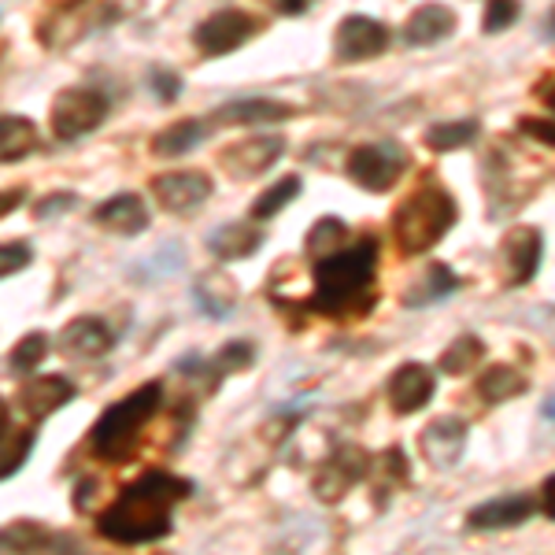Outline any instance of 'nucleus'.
Instances as JSON below:
<instances>
[{"instance_id":"dca6fc26","label":"nucleus","mask_w":555,"mask_h":555,"mask_svg":"<svg viewBox=\"0 0 555 555\" xmlns=\"http://www.w3.org/2000/svg\"><path fill=\"white\" fill-rule=\"evenodd\" d=\"M455 12L444 4H426V8H415L404 23V41L415 44V49H429V44H441L444 38L455 34Z\"/></svg>"},{"instance_id":"473e14b6","label":"nucleus","mask_w":555,"mask_h":555,"mask_svg":"<svg viewBox=\"0 0 555 555\" xmlns=\"http://www.w3.org/2000/svg\"><path fill=\"white\" fill-rule=\"evenodd\" d=\"M30 449H34L30 429H20V434L12 437V444H0V481L12 478V474L30 460Z\"/></svg>"},{"instance_id":"f8f14e48","label":"nucleus","mask_w":555,"mask_h":555,"mask_svg":"<svg viewBox=\"0 0 555 555\" xmlns=\"http://www.w3.org/2000/svg\"><path fill=\"white\" fill-rule=\"evenodd\" d=\"M434 389H437V378L429 366L404 363L392 371L389 385H385V397H389V408L397 411V415H415V411H423L429 400H434Z\"/></svg>"},{"instance_id":"a19ab883","label":"nucleus","mask_w":555,"mask_h":555,"mask_svg":"<svg viewBox=\"0 0 555 555\" xmlns=\"http://www.w3.org/2000/svg\"><path fill=\"white\" fill-rule=\"evenodd\" d=\"M70 204H75V196H70V193L52 196V201H44V204H41V219H44V215H52V208H70Z\"/></svg>"},{"instance_id":"4be33fe9","label":"nucleus","mask_w":555,"mask_h":555,"mask_svg":"<svg viewBox=\"0 0 555 555\" xmlns=\"http://www.w3.org/2000/svg\"><path fill=\"white\" fill-rule=\"evenodd\" d=\"M259 227L253 222H227V227H219L215 234L208 237V248L219 259H227V263H234V259H248L259 248Z\"/></svg>"},{"instance_id":"c85d7f7f","label":"nucleus","mask_w":555,"mask_h":555,"mask_svg":"<svg viewBox=\"0 0 555 555\" xmlns=\"http://www.w3.org/2000/svg\"><path fill=\"white\" fill-rule=\"evenodd\" d=\"M300 178H282V182H274L271 190H267L263 196H259V201L253 204V219L256 222H267V219H274L278 211L285 208V204L289 201H297L300 196Z\"/></svg>"},{"instance_id":"39448f33","label":"nucleus","mask_w":555,"mask_h":555,"mask_svg":"<svg viewBox=\"0 0 555 555\" xmlns=\"http://www.w3.org/2000/svg\"><path fill=\"white\" fill-rule=\"evenodd\" d=\"M404 171H408V156L392 141H385V145H360L348 156V178L366 193H389Z\"/></svg>"},{"instance_id":"a878e982","label":"nucleus","mask_w":555,"mask_h":555,"mask_svg":"<svg viewBox=\"0 0 555 555\" xmlns=\"http://www.w3.org/2000/svg\"><path fill=\"white\" fill-rule=\"evenodd\" d=\"M208 138V127H204L201 119H185L178 122V127H167L164 133H156V141H152V152L156 156H182V152L196 149L201 141Z\"/></svg>"},{"instance_id":"20e7f679","label":"nucleus","mask_w":555,"mask_h":555,"mask_svg":"<svg viewBox=\"0 0 555 555\" xmlns=\"http://www.w3.org/2000/svg\"><path fill=\"white\" fill-rule=\"evenodd\" d=\"M159 400H164L159 382H149L141 389H133L127 400H119L115 408H107L101 423L93 426V452L107 463H127L141 441V429L159 411Z\"/></svg>"},{"instance_id":"393cba45","label":"nucleus","mask_w":555,"mask_h":555,"mask_svg":"<svg viewBox=\"0 0 555 555\" xmlns=\"http://www.w3.org/2000/svg\"><path fill=\"white\" fill-rule=\"evenodd\" d=\"M196 297H201V308L208 311V315H230L234 311V304H237V285L230 282V274H222V271H215L208 278H201L196 282Z\"/></svg>"},{"instance_id":"37998d69","label":"nucleus","mask_w":555,"mask_h":555,"mask_svg":"<svg viewBox=\"0 0 555 555\" xmlns=\"http://www.w3.org/2000/svg\"><path fill=\"white\" fill-rule=\"evenodd\" d=\"M541 415H544V418H548V423H555V392H552V397H548V400H544Z\"/></svg>"},{"instance_id":"79ce46f5","label":"nucleus","mask_w":555,"mask_h":555,"mask_svg":"<svg viewBox=\"0 0 555 555\" xmlns=\"http://www.w3.org/2000/svg\"><path fill=\"white\" fill-rule=\"evenodd\" d=\"M278 12H282V15H304V12H308V4H293V0H285V4H278Z\"/></svg>"},{"instance_id":"4468645a","label":"nucleus","mask_w":555,"mask_h":555,"mask_svg":"<svg viewBox=\"0 0 555 555\" xmlns=\"http://www.w3.org/2000/svg\"><path fill=\"white\" fill-rule=\"evenodd\" d=\"M152 193H156V201L164 204L167 211L182 215V211L201 208V204L208 201V196H211V182L204 175H196V171L159 175L156 182H152Z\"/></svg>"},{"instance_id":"58836bf2","label":"nucleus","mask_w":555,"mask_h":555,"mask_svg":"<svg viewBox=\"0 0 555 555\" xmlns=\"http://www.w3.org/2000/svg\"><path fill=\"white\" fill-rule=\"evenodd\" d=\"M537 507H541L544 515L555 518V474L548 481H544V489H541V500H537Z\"/></svg>"},{"instance_id":"b1692460","label":"nucleus","mask_w":555,"mask_h":555,"mask_svg":"<svg viewBox=\"0 0 555 555\" xmlns=\"http://www.w3.org/2000/svg\"><path fill=\"white\" fill-rule=\"evenodd\" d=\"M34 149H38V130H34V122L23 119V115H0V159L15 164V159L30 156Z\"/></svg>"},{"instance_id":"e433bc0d","label":"nucleus","mask_w":555,"mask_h":555,"mask_svg":"<svg viewBox=\"0 0 555 555\" xmlns=\"http://www.w3.org/2000/svg\"><path fill=\"white\" fill-rule=\"evenodd\" d=\"M518 130H522L526 138L541 141V145L555 149V119H530V115H522V119H518Z\"/></svg>"},{"instance_id":"a18cd8bd","label":"nucleus","mask_w":555,"mask_h":555,"mask_svg":"<svg viewBox=\"0 0 555 555\" xmlns=\"http://www.w3.org/2000/svg\"><path fill=\"white\" fill-rule=\"evenodd\" d=\"M541 96H544V104H548L552 112H555V82H552V86H544V93H541Z\"/></svg>"},{"instance_id":"72a5a7b5","label":"nucleus","mask_w":555,"mask_h":555,"mask_svg":"<svg viewBox=\"0 0 555 555\" xmlns=\"http://www.w3.org/2000/svg\"><path fill=\"white\" fill-rule=\"evenodd\" d=\"M518 15H522V8H518V4H512V0H504V4H500V0H496V4H489V8H486V20H481V30H486V34H504L507 26H512V23L518 20Z\"/></svg>"},{"instance_id":"aec40b11","label":"nucleus","mask_w":555,"mask_h":555,"mask_svg":"<svg viewBox=\"0 0 555 555\" xmlns=\"http://www.w3.org/2000/svg\"><path fill=\"white\" fill-rule=\"evenodd\" d=\"M96 222H101L104 230H112V234L133 237V234H141V230L149 227V211H145V204H141V196L119 193V196H112V201H104L101 208H96Z\"/></svg>"},{"instance_id":"c9c22d12","label":"nucleus","mask_w":555,"mask_h":555,"mask_svg":"<svg viewBox=\"0 0 555 555\" xmlns=\"http://www.w3.org/2000/svg\"><path fill=\"white\" fill-rule=\"evenodd\" d=\"M248 363H253V348H248L245 341L227 345L219 356H215V366H219V371H245Z\"/></svg>"},{"instance_id":"5701e85b","label":"nucleus","mask_w":555,"mask_h":555,"mask_svg":"<svg viewBox=\"0 0 555 555\" xmlns=\"http://www.w3.org/2000/svg\"><path fill=\"white\" fill-rule=\"evenodd\" d=\"M526 374L515 371L512 363H492L486 374L478 378V397L486 404H504V400H515L526 392Z\"/></svg>"},{"instance_id":"f704fd0d","label":"nucleus","mask_w":555,"mask_h":555,"mask_svg":"<svg viewBox=\"0 0 555 555\" xmlns=\"http://www.w3.org/2000/svg\"><path fill=\"white\" fill-rule=\"evenodd\" d=\"M26 263H30V245H23V241H8V245H0V278L20 274Z\"/></svg>"},{"instance_id":"2f4dec72","label":"nucleus","mask_w":555,"mask_h":555,"mask_svg":"<svg viewBox=\"0 0 555 555\" xmlns=\"http://www.w3.org/2000/svg\"><path fill=\"white\" fill-rule=\"evenodd\" d=\"M44 352H49V337H44L41 330H34V334H26L23 341L12 348V371L15 374L34 371V366L44 360Z\"/></svg>"},{"instance_id":"6ab92c4d","label":"nucleus","mask_w":555,"mask_h":555,"mask_svg":"<svg viewBox=\"0 0 555 555\" xmlns=\"http://www.w3.org/2000/svg\"><path fill=\"white\" fill-rule=\"evenodd\" d=\"M112 330L104 326L101 319H75L67 322V330L60 334V352L75 356V360H96L112 348Z\"/></svg>"},{"instance_id":"4c0bfd02","label":"nucleus","mask_w":555,"mask_h":555,"mask_svg":"<svg viewBox=\"0 0 555 555\" xmlns=\"http://www.w3.org/2000/svg\"><path fill=\"white\" fill-rule=\"evenodd\" d=\"M152 86L159 89V96H164V101H175L178 89H182L178 75H167V70H152Z\"/></svg>"},{"instance_id":"f3484780","label":"nucleus","mask_w":555,"mask_h":555,"mask_svg":"<svg viewBox=\"0 0 555 555\" xmlns=\"http://www.w3.org/2000/svg\"><path fill=\"white\" fill-rule=\"evenodd\" d=\"M70 400H75V385L67 378H60V374H44V378L26 382L20 389V408L30 418L52 415V411H60L64 404H70Z\"/></svg>"},{"instance_id":"bb28decb","label":"nucleus","mask_w":555,"mask_h":555,"mask_svg":"<svg viewBox=\"0 0 555 555\" xmlns=\"http://www.w3.org/2000/svg\"><path fill=\"white\" fill-rule=\"evenodd\" d=\"M481 133L478 119H455V122H434L426 130V149L429 152H455V149H467L474 138Z\"/></svg>"},{"instance_id":"cd10ccee","label":"nucleus","mask_w":555,"mask_h":555,"mask_svg":"<svg viewBox=\"0 0 555 555\" xmlns=\"http://www.w3.org/2000/svg\"><path fill=\"white\" fill-rule=\"evenodd\" d=\"M481 356H486V341H481L478 334H460L441 352V371L452 374V378H455V374H467L470 366L481 360Z\"/></svg>"},{"instance_id":"f257e3e1","label":"nucleus","mask_w":555,"mask_h":555,"mask_svg":"<svg viewBox=\"0 0 555 555\" xmlns=\"http://www.w3.org/2000/svg\"><path fill=\"white\" fill-rule=\"evenodd\" d=\"M182 496H190V481L171 478L164 470L141 474L133 486H127L119 500L96 518V530L107 541L119 544H145V541H164L175 526V504Z\"/></svg>"},{"instance_id":"9d476101","label":"nucleus","mask_w":555,"mask_h":555,"mask_svg":"<svg viewBox=\"0 0 555 555\" xmlns=\"http://www.w3.org/2000/svg\"><path fill=\"white\" fill-rule=\"evenodd\" d=\"M253 34H256L253 15L227 8V12H215L211 20H204L196 26V44H201V52H208V56H227V52L241 49Z\"/></svg>"},{"instance_id":"412c9836","label":"nucleus","mask_w":555,"mask_h":555,"mask_svg":"<svg viewBox=\"0 0 555 555\" xmlns=\"http://www.w3.org/2000/svg\"><path fill=\"white\" fill-rule=\"evenodd\" d=\"M455 289H460V278H455L452 267L434 263V267H426V271L418 274V282L404 293V304L408 308H429V304L449 300Z\"/></svg>"},{"instance_id":"2eb2a0df","label":"nucleus","mask_w":555,"mask_h":555,"mask_svg":"<svg viewBox=\"0 0 555 555\" xmlns=\"http://www.w3.org/2000/svg\"><path fill=\"white\" fill-rule=\"evenodd\" d=\"M537 512L533 496H500V500H486L467 515L470 530H515L526 518Z\"/></svg>"},{"instance_id":"49530a36","label":"nucleus","mask_w":555,"mask_h":555,"mask_svg":"<svg viewBox=\"0 0 555 555\" xmlns=\"http://www.w3.org/2000/svg\"><path fill=\"white\" fill-rule=\"evenodd\" d=\"M544 30H548V38H555V8H552V15H548V23H544Z\"/></svg>"},{"instance_id":"6e6552de","label":"nucleus","mask_w":555,"mask_h":555,"mask_svg":"<svg viewBox=\"0 0 555 555\" xmlns=\"http://www.w3.org/2000/svg\"><path fill=\"white\" fill-rule=\"evenodd\" d=\"M544 234L537 227H515L504 234L500 245V267H504V285H526L533 282L537 267H541Z\"/></svg>"},{"instance_id":"0eeeda50","label":"nucleus","mask_w":555,"mask_h":555,"mask_svg":"<svg viewBox=\"0 0 555 555\" xmlns=\"http://www.w3.org/2000/svg\"><path fill=\"white\" fill-rule=\"evenodd\" d=\"M389 49V26L371 20V15H348L337 26L334 56L341 64H360V60H374Z\"/></svg>"},{"instance_id":"a211bd4d","label":"nucleus","mask_w":555,"mask_h":555,"mask_svg":"<svg viewBox=\"0 0 555 555\" xmlns=\"http://www.w3.org/2000/svg\"><path fill=\"white\" fill-rule=\"evenodd\" d=\"M293 115L289 104L282 101H267V96H245V101L222 104L215 112L219 127H259V122H285Z\"/></svg>"},{"instance_id":"1a4fd4ad","label":"nucleus","mask_w":555,"mask_h":555,"mask_svg":"<svg viewBox=\"0 0 555 555\" xmlns=\"http://www.w3.org/2000/svg\"><path fill=\"white\" fill-rule=\"evenodd\" d=\"M463 449H467V423L455 415L434 418L418 437V452L434 470H452L463 460Z\"/></svg>"},{"instance_id":"c756f323","label":"nucleus","mask_w":555,"mask_h":555,"mask_svg":"<svg viewBox=\"0 0 555 555\" xmlns=\"http://www.w3.org/2000/svg\"><path fill=\"white\" fill-rule=\"evenodd\" d=\"M44 544H49V533H44L38 522H15V526H8V530H0V548L38 552Z\"/></svg>"},{"instance_id":"c03bdc74","label":"nucleus","mask_w":555,"mask_h":555,"mask_svg":"<svg viewBox=\"0 0 555 555\" xmlns=\"http://www.w3.org/2000/svg\"><path fill=\"white\" fill-rule=\"evenodd\" d=\"M4 434H8V408H4V400H0V441H4Z\"/></svg>"},{"instance_id":"7c9ffc66","label":"nucleus","mask_w":555,"mask_h":555,"mask_svg":"<svg viewBox=\"0 0 555 555\" xmlns=\"http://www.w3.org/2000/svg\"><path fill=\"white\" fill-rule=\"evenodd\" d=\"M337 241H348V230H345V222L341 219H319L315 227H311V234H308V253L311 256H322V253H341L337 248Z\"/></svg>"},{"instance_id":"7ed1b4c3","label":"nucleus","mask_w":555,"mask_h":555,"mask_svg":"<svg viewBox=\"0 0 555 555\" xmlns=\"http://www.w3.org/2000/svg\"><path fill=\"white\" fill-rule=\"evenodd\" d=\"M455 219H460L455 196L444 185L426 182L392 215V237H397L404 256H423L437 241H444V234L455 227Z\"/></svg>"},{"instance_id":"423d86ee","label":"nucleus","mask_w":555,"mask_h":555,"mask_svg":"<svg viewBox=\"0 0 555 555\" xmlns=\"http://www.w3.org/2000/svg\"><path fill=\"white\" fill-rule=\"evenodd\" d=\"M107 119V96L96 89H64L52 101V133L60 141H78Z\"/></svg>"},{"instance_id":"ea45409f","label":"nucleus","mask_w":555,"mask_h":555,"mask_svg":"<svg viewBox=\"0 0 555 555\" xmlns=\"http://www.w3.org/2000/svg\"><path fill=\"white\" fill-rule=\"evenodd\" d=\"M20 204H23L20 190H4V193H0V219H4V215H12L15 208H20Z\"/></svg>"},{"instance_id":"f03ea898","label":"nucleus","mask_w":555,"mask_h":555,"mask_svg":"<svg viewBox=\"0 0 555 555\" xmlns=\"http://www.w3.org/2000/svg\"><path fill=\"white\" fill-rule=\"evenodd\" d=\"M374 271H378V241L363 237L334 256H322L315 267L311 308L322 315H348L371 304Z\"/></svg>"},{"instance_id":"ddd939ff","label":"nucleus","mask_w":555,"mask_h":555,"mask_svg":"<svg viewBox=\"0 0 555 555\" xmlns=\"http://www.w3.org/2000/svg\"><path fill=\"white\" fill-rule=\"evenodd\" d=\"M282 152H285V138H278V133H259V138H248V141H241V145L222 152V167L237 178H259L282 159Z\"/></svg>"},{"instance_id":"9b49d317","label":"nucleus","mask_w":555,"mask_h":555,"mask_svg":"<svg viewBox=\"0 0 555 555\" xmlns=\"http://www.w3.org/2000/svg\"><path fill=\"white\" fill-rule=\"evenodd\" d=\"M366 467H371L366 452L337 449L326 463H322V470L315 478V496L326 500V504H337L341 496H348V489H356L366 478Z\"/></svg>"}]
</instances>
